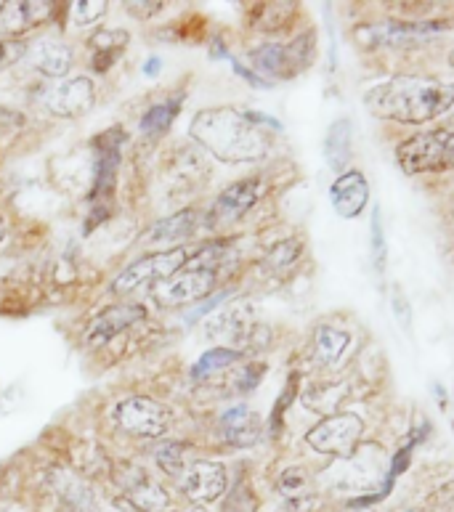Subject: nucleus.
<instances>
[{
  "instance_id": "35",
  "label": "nucleus",
  "mask_w": 454,
  "mask_h": 512,
  "mask_svg": "<svg viewBox=\"0 0 454 512\" xmlns=\"http://www.w3.org/2000/svg\"><path fill=\"white\" fill-rule=\"evenodd\" d=\"M117 56L120 54H93V69H96V72H107V69L115 64Z\"/></svg>"
},
{
  "instance_id": "2",
  "label": "nucleus",
  "mask_w": 454,
  "mask_h": 512,
  "mask_svg": "<svg viewBox=\"0 0 454 512\" xmlns=\"http://www.w3.org/2000/svg\"><path fill=\"white\" fill-rule=\"evenodd\" d=\"M189 133L213 157L224 162H253L269 152V138L253 112L237 109H202L189 125Z\"/></svg>"
},
{
  "instance_id": "1",
  "label": "nucleus",
  "mask_w": 454,
  "mask_h": 512,
  "mask_svg": "<svg viewBox=\"0 0 454 512\" xmlns=\"http://www.w3.org/2000/svg\"><path fill=\"white\" fill-rule=\"evenodd\" d=\"M364 107L393 123H431L454 107V83L417 75L391 77L364 93Z\"/></svg>"
},
{
  "instance_id": "12",
  "label": "nucleus",
  "mask_w": 454,
  "mask_h": 512,
  "mask_svg": "<svg viewBox=\"0 0 454 512\" xmlns=\"http://www.w3.org/2000/svg\"><path fill=\"white\" fill-rule=\"evenodd\" d=\"M147 319V308L139 303H125V306H112L107 311H101L96 319L91 321V327L85 332V343L101 345L109 343L112 337H117L125 329H131L133 324Z\"/></svg>"
},
{
  "instance_id": "15",
  "label": "nucleus",
  "mask_w": 454,
  "mask_h": 512,
  "mask_svg": "<svg viewBox=\"0 0 454 512\" xmlns=\"http://www.w3.org/2000/svg\"><path fill=\"white\" fill-rule=\"evenodd\" d=\"M447 30L439 24H375V27H362L356 30V40L367 48L375 46H399L404 40H417L436 35V32Z\"/></svg>"
},
{
  "instance_id": "27",
  "label": "nucleus",
  "mask_w": 454,
  "mask_h": 512,
  "mask_svg": "<svg viewBox=\"0 0 454 512\" xmlns=\"http://www.w3.org/2000/svg\"><path fill=\"white\" fill-rule=\"evenodd\" d=\"M128 43H131L128 30H96L88 40L93 54H120Z\"/></svg>"
},
{
  "instance_id": "20",
  "label": "nucleus",
  "mask_w": 454,
  "mask_h": 512,
  "mask_svg": "<svg viewBox=\"0 0 454 512\" xmlns=\"http://www.w3.org/2000/svg\"><path fill=\"white\" fill-rule=\"evenodd\" d=\"M197 213L194 210H181V213L162 218L144 234L147 245H165V242H181V239L192 237L197 229Z\"/></svg>"
},
{
  "instance_id": "30",
  "label": "nucleus",
  "mask_w": 454,
  "mask_h": 512,
  "mask_svg": "<svg viewBox=\"0 0 454 512\" xmlns=\"http://www.w3.org/2000/svg\"><path fill=\"white\" fill-rule=\"evenodd\" d=\"M279 491L285 494V499H295V497H306L308 494V478L303 470L298 467H290L282 473L279 478Z\"/></svg>"
},
{
  "instance_id": "32",
  "label": "nucleus",
  "mask_w": 454,
  "mask_h": 512,
  "mask_svg": "<svg viewBox=\"0 0 454 512\" xmlns=\"http://www.w3.org/2000/svg\"><path fill=\"white\" fill-rule=\"evenodd\" d=\"M24 54H27V46H24L22 40H0V72L14 67Z\"/></svg>"
},
{
  "instance_id": "10",
  "label": "nucleus",
  "mask_w": 454,
  "mask_h": 512,
  "mask_svg": "<svg viewBox=\"0 0 454 512\" xmlns=\"http://www.w3.org/2000/svg\"><path fill=\"white\" fill-rule=\"evenodd\" d=\"M311 62V35L293 40L290 46H261L253 51V64L258 72L274 77H290Z\"/></svg>"
},
{
  "instance_id": "4",
  "label": "nucleus",
  "mask_w": 454,
  "mask_h": 512,
  "mask_svg": "<svg viewBox=\"0 0 454 512\" xmlns=\"http://www.w3.org/2000/svg\"><path fill=\"white\" fill-rule=\"evenodd\" d=\"M205 337L213 343H221L218 348L242 353L245 348H263L269 343V329L258 324L250 306H231L208 319Z\"/></svg>"
},
{
  "instance_id": "11",
  "label": "nucleus",
  "mask_w": 454,
  "mask_h": 512,
  "mask_svg": "<svg viewBox=\"0 0 454 512\" xmlns=\"http://www.w3.org/2000/svg\"><path fill=\"white\" fill-rule=\"evenodd\" d=\"M93 104H96V88L88 77L64 80L46 96L48 112H54L56 117H80L91 112Z\"/></svg>"
},
{
  "instance_id": "28",
  "label": "nucleus",
  "mask_w": 454,
  "mask_h": 512,
  "mask_svg": "<svg viewBox=\"0 0 454 512\" xmlns=\"http://www.w3.org/2000/svg\"><path fill=\"white\" fill-rule=\"evenodd\" d=\"M370 247H372V263H375V268H378L380 274H383L385 263H388V242H385V229H383V215H380V207H375V210H372Z\"/></svg>"
},
{
  "instance_id": "14",
  "label": "nucleus",
  "mask_w": 454,
  "mask_h": 512,
  "mask_svg": "<svg viewBox=\"0 0 454 512\" xmlns=\"http://www.w3.org/2000/svg\"><path fill=\"white\" fill-rule=\"evenodd\" d=\"M332 197V207H335V213L340 218H356V215L362 213L367 202H370V184H367V178L359 173V170H346V173H340L338 181L332 184L330 189Z\"/></svg>"
},
{
  "instance_id": "6",
  "label": "nucleus",
  "mask_w": 454,
  "mask_h": 512,
  "mask_svg": "<svg viewBox=\"0 0 454 512\" xmlns=\"http://www.w3.org/2000/svg\"><path fill=\"white\" fill-rule=\"evenodd\" d=\"M218 271L208 266H200V263H186L176 276H170L165 282L154 284L152 287V300L162 308L173 306H186V303H197V300H205L210 292L216 290Z\"/></svg>"
},
{
  "instance_id": "3",
  "label": "nucleus",
  "mask_w": 454,
  "mask_h": 512,
  "mask_svg": "<svg viewBox=\"0 0 454 512\" xmlns=\"http://www.w3.org/2000/svg\"><path fill=\"white\" fill-rule=\"evenodd\" d=\"M396 160L407 176L447 173L454 168V130H423L401 141Z\"/></svg>"
},
{
  "instance_id": "17",
  "label": "nucleus",
  "mask_w": 454,
  "mask_h": 512,
  "mask_svg": "<svg viewBox=\"0 0 454 512\" xmlns=\"http://www.w3.org/2000/svg\"><path fill=\"white\" fill-rule=\"evenodd\" d=\"M123 489L128 502H131L136 510L162 512L168 507V494H165V489H162L154 478H149L147 473H141V470H133V473L125 478Z\"/></svg>"
},
{
  "instance_id": "9",
  "label": "nucleus",
  "mask_w": 454,
  "mask_h": 512,
  "mask_svg": "<svg viewBox=\"0 0 454 512\" xmlns=\"http://www.w3.org/2000/svg\"><path fill=\"white\" fill-rule=\"evenodd\" d=\"M178 489L189 502L194 505H210L216 499L224 497L226 491V467L218 462H208V459H197L192 465H186V470L176 478Z\"/></svg>"
},
{
  "instance_id": "24",
  "label": "nucleus",
  "mask_w": 454,
  "mask_h": 512,
  "mask_svg": "<svg viewBox=\"0 0 454 512\" xmlns=\"http://www.w3.org/2000/svg\"><path fill=\"white\" fill-rule=\"evenodd\" d=\"M301 253L303 245L298 239H285V242H279L277 247H271L269 255L263 260H266V268H269V271H274V274H285V271H290V268L298 263Z\"/></svg>"
},
{
  "instance_id": "18",
  "label": "nucleus",
  "mask_w": 454,
  "mask_h": 512,
  "mask_svg": "<svg viewBox=\"0 0 454 512\" xmlns=\"http://www.w3.org/2000/svg\"><path fill=\"white\" fill-rule=\"evenodd\" d=\"M72 48L59 38H43L32 48V64L46 77H64L72 69Z\"/></svg>"
},
{
  "instance_id": "16",
  "label": "nucleus",
  "mask_w": 454,
  "mask_h": 512,
  "mask_svg": "<svg viewBox=\"0 0 454 512\" xmlns=\"http://www.w3.org/2000/svg\"><path fill=\"white\" fill-rule=\"evenodd\" d=\"M261 189L263 186L258 178H245V181L226 186L224 192L218 194L216 205L210 210V218H216V221H239L258 202Z\"/></svg>"
},
{
  "instance_id": "38",
  "label": "nucleus",
  "mask_w": 454,
  "mask_h": 512,
  "mask_svg": "<svg viewBox=\"0 0 454 512\" xmlns=\"http://www.w3.org/2000/svg\"><path fill=\"white\" fill-rule=\"evenodd\" d=\"M449 64H452V67H454V51H452V54H449Z\"/></svg>"
},
{
  "instance_id": "23",
  "label": "nucleus",
  "mask_w": 454,
  "mask_h": 512,
  "mask_svg": "<svg viewBox=\"0 0 454 512\" xmlns=\"http://www.w3.org/2000/svg\"><path fill=\"white\" fill-rule=\"evenodd\" d=\"M178 107H181V96L173 101H165V104H154L152 109H147V115L141 117V130L147 136H160L173 125L178 115Z\"/></svg>"
},
{
  "instance_id": "13",
  "label": "nucleus",
  "mask_w": 454,
  "mask_h": 512,
  "mask_svg": "<svg viewBox=\"0 0 454 512\" xmlns=\"http://www.w3.org/2000/svg\"><path fill=\"white\" fill-rule=\"evenodd\" d=\"M54 3H40V0H11V3H0V38L8 35H19L40 22H46L48 16L54 14Z\"/></svg>"
},
{
  "instance_id": "22",
  "label": "nucleus",
  "mask_w": 454,
  "mask_h": 512,
  "mask_svg": "<svg viewBox=\"0 0 454 512\" xmlns=\"http://www.w3.org/2000/svg\"><path fill=\"white\" fill-rule=\"evenodd\" d=\"M324 154H327V162H330L332 170L343 173L351 160V123L346 117H340L327 130V141H324Z\"/></svg>"
},
{
  "instance_id": "29",
  "label": "nucleus",
  "mask_w": 454,
  "mask_h": 512,
  "mask_svg": "<svg viewBox=\"0 0 454 512\" xmlns=\"http://www.w3.org/2000/svg\"><path fill=\"white\" fill-rule=\"evenodd\" d=\"M154 459L165 473L178 478L186 470V444H165L162 449H157Z\"/></svg>"
},
{
  "instance_id": "25",
  "label": "nucleus",
  "mask_w": 454,
  "mask_h": 512,
  "mask_svg": "<svg viewBox=\"0 0 454 512\" xmlns=\"http://www.w3.org/2000/svg\"><path fill=\"white\" fill-rule=\"evenodd\" d=\"M239 356H242V353L229 351V348H218L216 345L213 351L205 353V356H202V359L194 364L192 377L194 380H205V377H210L213 372H221V369L231 367L234 361H239Z\"/></svg>"
},
{
  "instance_id": "21",
  "label": "nucleus",
  "mask_w": 454,
  "mask_h": 512,
  "mask_svg": "<svg viewBox=\"0 0 454 512\" xmlns=\"http://www.w3.org/2000/svg\"><path fill=\"white\" fill-rule=\"evenodd\" d=\"M348 345H351V335L346 329L330 327V324H322L316 329L314 356L322 367H338L340 359L348 353Z\"/></svg>"
},
{
  "instance_id": "26",
  "label": "nucleus",
  "mask_w": 454,
  "mask_h": 512,
  "mask_svg": "<svg viewBox=\"0 0 454 512\" xmlns=\"http://www.w3.org/2000/svg\"><path fill=\"white\" fill-rule=\"evenodd\" d=\"M346 396V390L340 388V385H319V388H311L303 396L306 406H311L314 412H335L340 404V398Z\"/></svg>"
},
{
  "instance_id": "37",
  "label": "nucleus",
  "mask_w": 454,
  "mask_h": 512,
  "mask_svg": "<svg viewBox=\"0 0 454 512\" xmlns=\"http://www.w3.org/2000/svg\"><path fill=\"white\" fill-rule=\"evenodd\" d=\"M3 231H6V223H3V218H0V239H3Z\"/></svg>"
},
{
  "instance_id": "36",
  "label": "nucleus",
  "mask_w": 454,
  "mask_h": 512,
  "mask_svg": "<svg viewBox=\"0 0 454 512\" xmlns=\"http://www.w3.org/2000/svg\"><path fill=\"white\" fill-rule=\"evenodd\" d=\"M160 67H162L160 59H157V56H152V59H147V64H144V75L154 77L157 72H160Z\"/></svg>"
},
{
  "instance_id": "8",
  "label": "nucleus",
  "mask_w": 454,
  "mask_h": 512,
  "mask_svg": "<svg viewBox=\"0 0 454 512\" xmlns=\"http://www.w3.org/2000/svg\"><path fill=\"white\" fill-rule=\"evenodd\" d=\"M117 425L139 438H162L170 428V409L147 396L125 398L123 404L117 406Z\"/></svg>"
},
{
  "instance_id": "40",
  "label": "nucleus",
  "mask_w": 454,
  "mask_h": 512,
  "mask_svg": "<svg viewBox=\"0 0 454 512\" xmlns=\"http://www.w3.org/2000/svg\"><path fill=\"white\" fill-rule=\"evenodd\" d=\"M194 512H202V510H194Z\"/></svg>"
},
{
  "instance_id": "34",
  "label": "nucleus",
  "mask_w": 454,
  "mask_h": 512,
  "mask_svg": "<svg viewBox=\"0 0 454 512\" xmlns=\"http://www.w3.org/2000/svg\"><path fill=\"white\" fill-rule=\"evenodd\" d=\"M162 6H165V3H160V0H154V3H125V11L133 16H139V19H149V16L160 14Z\"/></svg>"
},
{
  "instance_id": "39",
  "label": "nucleus",
  "mask_w": 454,
  "mask_h": 512,
  "mask_svg": "<svg viewBox=\"0 0 454 512\" xmlns=\"http://www.w3.org/2000/svg\"><path fill=\"white\" fill-rule=\"evenodd\" d=\"M72 512H91V510H72Z\"/></svg>"
},
{
  "instance_id": "33",
  "label": "nucleus",
  "mask_w": 454,
  "mask_h": 512,
  "mask_svg": "<svg viewBox=\"0 0 454 512\" xmlns=\"http://www.w3.org/2000/svg\"><path fill=\"white\" fill-rule=\"evenodd\" d=\"M391 308H393V314L399 316L401 327L409 329V324H412V311H409V303H407V298H404V292H401V287H396V290H393Z\"/></svg>"
},
{
  "instance_id": "7",
  "label": "nucleus",
  "mask_w": 454,
  "mask_h": 512,
  "mask_svg": "<svg viewBox=\"0 0 454 512\" xmlns=\"http://www.w3.org/2000/svg\"><path fill=\"white\" fill-rule=\"evenodd\" d=\"M364 436V422L359 414H332L322 420L314 430H308L306 444L319 454L332 457H351Z\"/></svg>"
},
{
  "instance_id": "19",
  "label": "nucleus",
  "mask_w": 454,
  "mask_h": 512,
  "mask_svg": "<svg viewBox=\"0 0 454 512\" xmlns=\"http://www.w3.org/2000/svg\"><path fill=\"white\" fill-rule=\"evenodd\" d=\"M221 428L229 444L253 446L261 438V420L250 406H234L221 417Z\"/></svg>"
},
{
  "instance_id": "5",
  "label": "nucleus",
  "mask_w": 454,
  "mask_h": 512,
  "mask_svg": "<svg viewBox=\"0 0 454 512\" xmlns=\"http://www.w3.org/2000/svg\"><path fill=\"white\" fill-rule=\"evenodd\" d=\"M189 263V250L186 247H173V250H160V253H149L123 268L117 279L112 282V292L115 295H128L136 292L144 284H160L170 276H176L181 268Z\"/></svg>"
},
{
  "instance_id": "31",
  "label": "nucleus",
  "mask_w": 454,
  "mask_h": 512,
  "mask_svg": "<svg viewBox=\"0 0 454 512\" xmlns=\"http://www.w3.org/2000/svg\"><path fill=\"white\" fill-rule=\"evenodd\" d=\"M72 11H75V19L80 24H93L107 14V3L104 0H80L72 6Z\"/></svg>"
}]
</instances>
